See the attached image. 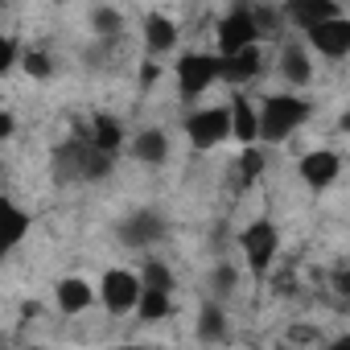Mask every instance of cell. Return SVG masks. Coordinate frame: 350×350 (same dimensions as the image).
Instances as JSON below:
<instances>
[{
  "label": "cell",
  "instance_id": "cell-1",
  "mask_svg": "<svg viewBox=\"0 0 350 350\" xmlns=\"http://www.w3.org/2000/svg\"><path fill=\"white\" fill-rule=\"evenodd\" d=\"M111 165H116V157L95 148L87 136L66 140V144L54 148V178L58 182H103L111 173Z\"/></svg>",
  "mask_w": 350,
  "mask_h": 350
},
{
  "label": "cell",
  "instance_id": "cell-2",
  "mask_svg": "<svg viewBox=\"0 0 350 350\" xmlns=\"http://www.w3.org/2000/svg\"><path fill=\"white\" fill-rule=\"evenodd\" d=\"M309 99L297 95V91H276V95H264L256 103V116H260V140L268 144H280L288 140L305 120H309Z\"/></svg>",
  "mask_w": 350,
  "mask_h": 350
},
{
  "label": "cell",
  "instance_id": "cell-3",
  "mask_svg": "<svg viewBox=\"0 0 350 350\" xmlns=\"http://www.w3.org/2000/svg\"><path fill=\"white\" fill-rule=\"evenodd\" d=\"M173 75H178V95L182 99H198L219 83V54L186 50L178 62H173Z\"/></svg>",
  "mask_w": 350,
  "mask_h": 350
},
{
  "label": "cell",
  "instance_id": "cell-4",
  "mask_svg": "<svg viewBox=\"0 0 350 350\" xmlns=\"http://www.w3.org/2000/svg\"><path fill=\"white\" fill-rule=\"evenodd\" d=\"M239 252H243L252 276H268V268H272V260H276V252H280V231H276V223H272V219L247 223V227L239 231Z\"/></svg>",
  "mask_w": 350,
  "mask_h": 350
},
{
  "label": "cell",
  "instance_id": "cell-5",
  "mask_svg": "<svg viewBox=\"0 0 350 350\" xmlns=\"http://www.w3.org/2000/svg\"><path fill=\"white\" fill-rule=\"evenodd\" d=\"M136 297H140V276L128 272V268H107V272L99 276V284H95V301H99L111 317L132 313V309H136Z\"/></svg>",
  "mask_w": 350,
  "mask_h": 350
},
{
  "label": "cell",
  "instance_id": "cell-6",
  "mask_svg": "<svg viewBox=\"0 0 350 350\" xmlns=\"http://www.w3.org/2000/svg\"><path fill=\"white\" fill-rule=\"evenodd\" d=\"M186 140L198 152L219 148L223 140H231V111L227 107H198L194 116H186Z\"/></svg>",
  "mask_w": 350,
  "mask_h": 350
},
{
  "label": "cell",
  "instance_id": "cell-7",
  "mask_svg": "<svg viewBox=\"0 0 350 350\" xmlns=\"http://www.w3.org/2000/svg\"><path fill=\"white\" fill-rule=\"evenodd\" d=\"M305 42H309V50H317L325 62H342L346 54H350V21L338 13V17H329V21H317L313 29H305Z\"/></svg>",
  "mask_w": 350,
  "mask_h": 350
},
{
  "label": "cell",
  "instance_id": "cell-8",
  "mask_svg": "<svg viewBox=\"0 0 350 350\" xmlns=\"http://www.w3.org/2000/svg\"><path fill=\"white\" fill-rule=\"evenodd\" d=\"M260 42V25L252 17V5H235L223 21H219V54H235L243 46Z\"/></svg>",
  "mask_w": 350,
  "mask_h": 350
},
{
  "label": "cell",
  "instance_id": "cell-9",
  "mask_svg": "<svg viewBox=\"0 0 350 350\" xmlns=\"http://www.w3.org/2000/svg\"><path fill=\"white\" fill-rule=\"evenodd\" d=\"M297 173H301V182L309 186V190H329L334 182H338V173H342V157L334 152V148H313V152H305L301 161H297Z\"/></svg>",
  "mask_w": 350,
  "mask_h": 350
},
{
  "label": "cell",
  "instance_id": "cell-10",
  "mask_svg": "<svg viewBox=\"0 0 350 350\" xmlns=\"http://www.w3.org/2000/svg\"><path fill=\"white\" fill-rule=\"evenodd\" d=\"M165 239V219L157 211H136L120 223V243L124 247H136V252H148L152 243Z\"/></svg>",
  "mask_w": 350,
  "mask_h": 350
},
{
  "label": "cell",
  "instance_id": "cell-11",
  "mask_svg": "<svg viewBox=\"0 0 350 350\" xmlns=\"http://www.w3.org/2000/svg\"><path fill=\"white\" fill-rule=\"evenodd\" d=\"M260 70H264L260 42H256V46H243V50H235V54H219V79L231 83V87H247Z\"/></svg>",
  "mask_w": 350,
  "mask_h": 350
},
{
  "label": "cell",
  "instance_id": "cell-12",
  "mask_svg": "<svg viewBox=\"0 0 350 350\" xmlns=\"http://www.w3.org/2000/svg\"><path fill=\"white\" fill-rule=\"evenodd\" d=\"M29 227H33L29 211H25V206H17L9 194H0V264H5V260H9V252L29 235Z\"/></svg>",
  "mask_w": 350,
  "mask_h": 350
},
{
  "label": "cell",
  "instance_id": "cell-13",
  "mask_svg": "<svg viewBox=\"0 0 350 350\" xmlns=\"http://www.w3.org/2000/svg\"><path fill=\"white\" fill-rule=\"evenodd\" d=\"M227 111H231V140H239V144H260V116H256V103L243 95V87H235Z\"/></svg>",
  "mask_w": 350,
  "mask_h": 350
},
{
  "label": "cell",
  "instance_id": "cell-14",
  "mask_svg": "<svg viewBox=\"0 0 350 350\" xmlns=\"http://www.w3.org/2000/svg\"><path fill=\"white\" fill-rule=\"evenodd\" d=\"M280 13L288 17V25H297V29L305 33V29H313L317 21L338 17L342 5H338V0H284V9H280Z\"/></svg>",
  "mask_w": 350,
  "mask_h": 350
},
{
  "label": "cell",
  "instance_id": "cell-15",
  "mask_svg": "<svg viewBox=\"0 0 350 350\" xmlns=\"http://www.w3.org/2000/svg\"><path fill=\"white\" fill-rule=\"evenodd\" d=\"M54 301H58V309L66 317H79V313H87L95 305V284L87 276H62L58 288H54Z\"/></svg>",
  "mask_w": 350,
  "mask_h": 350
},
{
  "label": "cell",
  "instance_id": "cell-16",
  "mask_svg": "<svg viewBox=\"0 0 350 350\" xmlns=\"http://www.w3.org/2000/svg\"><path fill=\"white\" fill-rule=\"evenodd\" d=\"M128 152H132L140 165H165V161H169V136H165L161 128H144V132L132 136Z\"/></svg>",
  "mask_w": 350,
  "mask_h": 350
},
{
  "label": "cell",
  "instance_id": "cell-17",
  "mask_svg": "<svg viewBox=\"0 0 350 350\" xmlns=\"http://www.w3.org/2000/svg\"><path fill=\"white\" fill-rule=\"evenodd\" d=\"M173 46H178V25H173L165 13H148L144 17V50H148V58L169 54Z\"/></svg>",
  "mask_w": 350,
  "mask_h": 350
},
{
  "label": "cell",
  "instance_id": "cell-18",
  "mask_svg": "<svg viewBox=\"0 0 350 350\" xmlns=\"http://www.w3.org/2000/svg\"><path fill=\"white\" fill-rule=\"evenodd\" d=\"M83 136H87L95 148L111 152V157L124 148V128H120V120H116V116H95V120H91V128H87Z\"/></svg>",
  "mask_w": 350,
  "mask_h": 350
},
{
  "label": "cell",
  "instance_id": "cell-19",
  "mask_svg": "<svg viewBox=\"0 0 350 350\" xmlns=\"http://www.w3.org/2000/svg\"><path fill=\"white\" fill-rule=\"evenodd\" d=\"M309 75H313L309 50H305V46H284V54H280V79H284L288 87H305Z\"/></svg>",
  "mask_w": 350,
  "mask_h": 350
},
{
  "label": "cell",
  "instance_id": "cell-20",
  "mask_svg": "<svg viewBox=\"0 0 350 350\" xmlns=\"http://www.w3.org/2000/svg\"><path fill=\"white\" fill-rule=\"evenodd\" d=\"M140 321H165L173 313V293H161V288H144L140 284V297H136V309H132Z\"/></svg>",
  "mask_w": 350,
  "mask_h": 350
},
{
  "label": "cell",
  "instance_id": "cell-21",
  "mask_svg": "<svg viewBox=\"0 0 350 350\" xmlns=\"http://www.w3.org/2000/svg\"><path fill=\"white\" fill-rule=\"evenodd\" d=\"M198 338H202V342L227 338V313H223L219 301H206V305L198 309Z\"/></svg>",
  "mask_w": 350,
  "mask_h": 350
},
{
  "label": "cell",
  "instance_id": "cell-22",
  "mask_svg": "<svg viewBox=\"0 0 350 350\" xmlns=\"http://www.w3.org/2000/svg\"><path fill=\"white\" fill-rule=\"evenodd\" d=\"M144 288H161V293H173V272L165 260H144V268L136 272Z\"/></svg>",
  "mask_w": 350,
  "mask_h": 350
},
{
  "label": "cell",
  "instance_id": "cell-23",
  "mask_svg": "<svg viewBox=\"0 0 350 350\" xmlns=\"http://www.w3.org/2000/svg\"><path fill=\"white\" fill-rule=\"evenodd\" d=\"M264 165H268L264 148H260V144H243V152H239V182L252 186L260 173H264Z\"/></svg>",
  "mask_w": 350,
  "mask_h": 350
},
{
  "label": "cell",
  "instance_id": "cell-24",
  "mask_svg": "<svg viewBox=\"0 0 350 350\" xmlns=\"http://www.w3.org/2000/svg\"><path fill=\"white\" fill-rule=\"evenodd\" d=\"M91 29H95V38H120L124 33V17H120V9H95L91 13Z\"/></svg>",
  "mask_w": 350,
  "mask_h": 350
},
{
  "label": "cell",
  "instance_id": "cell-25",
  "mask_svg": "<svg viewBox=\"0 0 350 350\" xmlns=\"http://www.w3.org/2000/svg\"><path fill=\"white\" fill-rule=\"evenodd\" d=\"M21 70L29 75V79H54V58L46 54V50H21Z\"/></svg>",
  "mask_w": 350,
  "mask_h": 350
},
{
  "label": "cell",
  "instance_id": "cell-26",
  "mask_svg": "<svg viewBox=\"0 0 350 350\" xmlns=\"http://www.w3.org/2000/svg\"><path fill=\"white\" fill-rule=\"evenodd\" d=\"M17 58H21V46H17L13 38H0V79L17 66Z\"/></svg>",
  "mask_w": 350,
  "mask_h": 350
},
{
  "label": "cell",
  "instance_id": "cell-27",
  "mask_svg": "<svg viewBox=\"0 0 350 350\" xmlns=\"http://www.w3.org/2000/svg\"><path fill=\"white\" fill-rule=\"evenodd\" d=\"M211 284H215V293H219V297H231V288H235V272H231L227 264H219V268H215V276H211Z\"/></svg>",
  "mask_w": 350,
  "mask_h": 350
},
{
  "label": "cell",
  "instance_id": "cell-28",
  "mask_svg": "<svg viewBox=\"0 0 350 350\" xmlns=\"http://www.w3.org/2000/svg\"><path fill=\"white\" fill-rule=\"evenodd\" d=\"M157 79H161V66H157V62H152V58H148V62H144V66H140V87H144V91H148V87H152V83H157Z\"/></svg>",
  "mask_w": 350,
  "mask_h": 350
},
{
  "label": "cell",
  "instance_id": "cell-29",
  "mask_svg": "<svg viewBox=\"0 0 350 350\" xmlns=\"http://www.w3.org/2000/svg\"><path fill=\"white\" fill-rule=\"evenodd\" d=\"M13 132H17V120H13V116H9L5 107H0V144H5V140H9Z\"/></svg>",
  "mask_w": 350,
  "mask_h": 350
}]
</instances>
